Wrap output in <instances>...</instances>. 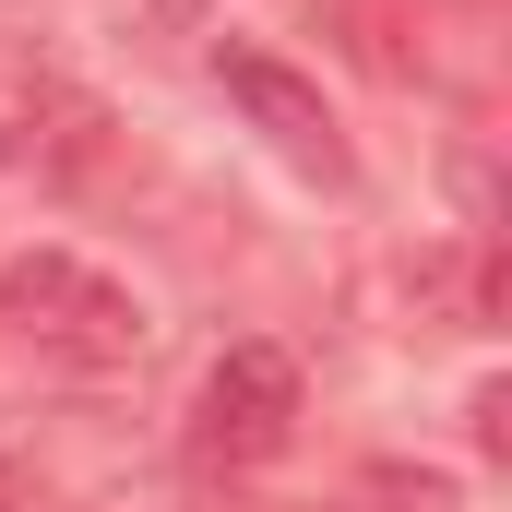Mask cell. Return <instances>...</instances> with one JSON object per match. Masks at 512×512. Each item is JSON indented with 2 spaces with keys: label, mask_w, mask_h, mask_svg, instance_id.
Returning <instances> with one entry per match:
<instances>
[{
  "label": "cell",
  "mask_w": 512,
  "mask_h": 512,
  "mask_svg": "<svg viewBox=\"0 0 512 512\" xmlns=\"http://www.w3.org/2000/svg\"><path fill=\"white\" fill-rule=\"evenodd\" d=\"M0 322L36 346V358H60V370H131L143 358V298H131L108 262L84 251H12L0 262Z\"/></svg>",
  "instance_id": "1"
},
{
  "label": "cell",
  "mask_w": 512,
  "mask_h": 512,
  "mask_svg": "<svg viewBox=\"0 0 512 512\" xmlns=\"http://www.w3.org/2000/svg\"><path fill=\"white\" fill-rule=\"evenodd\" d=\"M286 429H298V358L286 346H227L215 370H203V405H191V453L203 465H274L286 453Z\"/></svg>",
  "instance_id": "2"
},
{
  "label": "cell",
  "mask_w": 512,
  "mask_h": 512,
  "mask_svg": "<svg viewBox=\"0 0 512 512\" xmlns=\"http://www.w3.org/2000/svg\"><path fill=\"white\" fill-rule=\"evenodd\" d=\"M215 84L251 108V131L286 155V167H310L322 191H346V143H334V108H322L310 72H286V60H262V48H215Z\"/></svg>",
  "instance_id": "3"
},
{
  "label": "cell",
  "mask_w": 512,
  "mask_h": 512,
  "mask_svg": "<svg viewBox=\"0 0 512 512\" xmlns=\"http://www.w3.org/2000/svg\"><path fill=\"white\" fill-rule=\"evenodd\" d=\"M370 512H453V477H370Z\"/></svg>",
  "instance_id": "4"
}]
</instances>
